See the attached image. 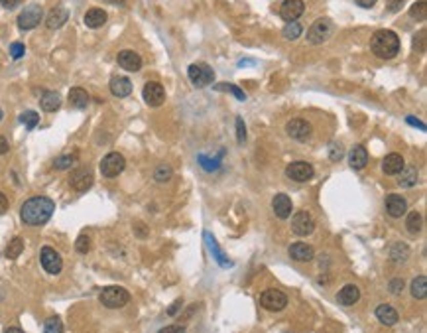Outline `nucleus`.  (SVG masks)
Masks as SVG:
<instances>
[{
    "label": "nucleus",
    "mask_w": 427,
    "mask_h": 333,
    "mask_svg": "<svg viewBox=\"0 0 427 333\" xmlns=\"http://www.w3.org/2000/svg\"><path fill=\"white\" fill-rule=\"evenodd\" d=\"M53 211H55L53 199L46 195H36V197L26 199L24 205L20 207V219L30 227H39L50 221Z\"/></svg>",
    "instance_id": "obj_1"
},
{
    "label": "nucleus",
    "mask_w": 427,
    "mask_h": 333,
    "mask_svg": "<svg viewBox=\"0 0 427 333\" xmlns=\"http://www.w3.org/2000/svg\"><path fill=\"white\" fill-rule=\"evenodd\" d=\"M370 48L380 59H392L400 51V38L392 30H378L370 38Z\"/></svg>",
    "instance_id": "obj_2"
},
{
    "label": "nucleus",
    "mask_w": 427,
    "mask_h": 333,
    "mask_svg": "<svg viewBox=\"0 0 427 333\" xmlns=\"http://www.w3.org/2000/svg\"><path fill=\"white\" fill-rule=\"evenodd\" d=\"M187 77L193 87L203 89V87H209V85L213 83L215 71H213V67L207 64H191L187 67Z\"/></svg>",
    "instance_id": "obj_3"
},
{
    "label": "nucleus",
    "mask_w": 427,
    "mask_h": 333,
    "mask_svg": "<svg viewBox=\"0 0 427 333\" xmlns=\"http://www.w3.org/2000/svg\"><path fill=\"white\" fill-rule=\"evenodd\" d=\"M333 30H335V26H333L331 18H317L313 24L309 26V30H307V41L313 44V46L323 44V41L331 38Z\"/></svg>",
    "instance_id": "obj_4"
},
{
    "label": "nucleus",
    "mask_w": 427,
    "mask_h": 333,
    "mask_svg": "<svg viewBox=\"0 0 427 333\" xmlns=\"http://www.w3.org/2000/svg\"><path fill=\"white\" fill-rule=\"evenodd\" d=\"M101 304L106 307H122L128 304V300H130V294H128V290L126 288H122V286H106V288H102L101 292Z\"/></svg>",
    "instance_id": "obj_5"
},
{
    "label": "nucleus",
    "mask_w": 427,
    "mask_h": 333,
    "mask_svg": "<svg viewBox=\"0 0 427 333\" xmlns=\"http://www.w3.org/2000/svg\"><path fill=\"white\" fill-rule=\"evenodd\" d=\"M124 168H126L124 156L118 152H111L101 160L99 170H101V174L104 178L113 179V178H116V176H120V174L124 172Z\"/></svg>",
    "instance_id": "obj_6"
},
{
    "label": "nucleus",
    "mask_w": 427,
    "mask_h": 333,
    "mask_svg": "<svg viewBox=\"0 0 427 333\" xmlns=\"http://www.w3.org/2000/svg\"><path fill=\"white\" fill-rule=\"evenodd\" d=\"M260 306L268 309V311H282L284 307L288 306V296L284 294L282 290L276 288H268L260 294Z\"/></svg>",
    "instance_id": "obj_7"
},
{
    "label": "nucleus",
    "mask_w": 427,
    "mask_h": 333,
    "mask_svg": "<svg viewBox=\"0 0 427 333\" xmlns=\"http://www.w3.org/2000/svg\"><path fill=\"white\" fill-rule=\"evenodd\" d=\"M39 262H41V266H44V270L48 272V274H59L63 268V258L61 255L55 251V248H51V246H44L41 248V255H39Z\"/></svg>",
    "instance_id": "obj_8"
},
{
    "label": "nucleus",
    "mask_w": 427,
    "mask_h": 333,
    "mask_svg": "<svg viewBox=\"0 0 427 333\" xmlns=\"http://www.w3.org/2000/svg\"><path fill=\"white\" fill-rule=\"evenodd\" d=\"M291 231L297 237H307L315 231V219L309 211H297L291 219Z\"/></svg>",
    "instance_id": "obj_9"
},
{
    "label": "nucleus",
    "mask_w": 427,
    "mask_h": 333,
    "mask_svg": "<svg viewBox=\"0 0 427 333\" xmlns=\"http://www.w3.org/2000/svg\"><path fill=\"white\" fill-rule=\"evenodd\" d=\"M93 181H95V178H93V172L89 168H75L69 176V185L79 193L87 192L93 185Z\"/></svg>",
    "instance_id": "obj_10"
},
{
    "label": "nucleus",
    "mask_w": 427,
    "mask_h": 333,
    "mask_svg": "<svg viewBox=\"0 0 427 333\" xmlns=\"http://www.w3.org/2000/svg\"><path fill=\"white\" fill-rule=\"evenodd\" d=\"M41 18H44V10H41V6H38V4H32V6H28L26 10H22V14L18 16V28L20 30H32V28H36V26L41 22Z\"/></svg>",
    "instance_id": "obj_11"
},
{
    "label": "nucleus",
    "mask_w": 427,
    "mask_h": 333,
    "mask_svg": "<svg viewBox=\"0 0 427 333\" xmlns=\"http://www.w3.org/2000/svg\"><path fill=\"white\" fill-rule=\"evenodd\" d=\"M142 97H144L146 105L160 107L165 101V89H163L162 83H158V81H148L144 85V89H142Z\"/></svg>",
    "instance_id": "obj_12"
},
{
    "label": "nucleus",
    "mask_w": 427,
    "mask_h": 333,
    "mask_svg": "<svg viewBox=\"0 0 427 333\" xmlns=\"http://www.w3.org/2000/svg\"><path fill=\"white\" fill-rule=\"evenodd\" d=\"M286 132H288L289 138L297 142H305L311 136V124L305 118H293L286 124Z\"/></svg>",
    "instance_id": "obj_13"
},
{
    "label": "nucleus",
    "mask_w": 427,
    "mask_h": 333,
    "mask_svg": "<svg viewBox=\"0 0 427 333\" xmlns=\"http://www.w3.org/2000/svg\"><path fill=\"white\" fill-rule=\"evenodd\" d=\"M286 174L293 181H309V179L313 178L315 170L307 162H291L288 166V170H286Z\"/></svg>",
    "instance_id": "obj_14"
},
{
    "label": "nucleus",
    "mask_w": 427,
    "mask_h": 333,
    "mask_svg": "<svg viewBox=\"0 0 427 333\" xmlns=\"http://www.w3.org/2000/svg\"><path fill=\"white\" fill-rule=\"evenodd\" d=\"M303 12H305L303 0H286L280 6V18L286 20V22H295Z\"/></svg>",
    "instance_id": "obj_15"
},
{
    "label": "nucleus",
    "mask_w": 427,
    "mask_h": 333,
    "mask_svg": "<svg viewBox=\"0 0 427 333\" xmlns=\"http://www.w3.org/2000/svg\"><path fill=\"white\" fill-rule=\"evenodd\" d=\"M386 211L392 219H400L408 211V201L400 193H390L386 197Z\"/></svg>",
    "instance_id": "obj_16"
},
{
    "label": "nucleus",
    "mask_w": 427,
    "mask_h": 333,
    "mask_svg": "<svg viewBox=\"0 0 427 333\" xmlns=\"http://www.w3.org/2000/svg\"><path fill=\"white\" fill-rule=\"evenodd\" d=\"M116 61L126 71H138L140 67H142V57L132 50H122L116 55Z\"/></svg>",
    "instance_id": "obj_17"
},
{
    "label": "nucleus",
    "mask_w": 427,
    "mask_h": 333,
    "mask_svg": "<svg viewBox=\"0 0 427 333\" xmlns=\"http://www.w3.org/2000/svg\"><path fill=\"white\" fill-rule=\"evenodd\" d=\"M109 89H111V93H113L114 97L124 99V97H128L132 93V81L128 77H122V75L113 77L111 83H109Z\"/></svg>",
    "instance_id": "obj_18"
},
{
    "label": "nucleus",
    "mask_w": 427,
    "mask_h": 333,
    "mask_svg": "<svg viewBox=\"0 0 427 333\" xmlns=\"http://www.w3.org/2000/svg\"><path fill=\"white\" fill-rule=\"evenodd\" d=\"M272 209H274L277 219H288L291 215L293 205H291V199H289L286 193H277L276 197L272 199Z\"/></svg>",
    "instance_id": "obj_19"
},
{
    "label": "nucleus",
    "mask_w": 427,
    "mask_h": 333,
    "mask_svg": "<svg viewBox=\"0 0 427 333\" xmlns=\"http://www.w3.org/2000/svg\"><path fill=\"white\" fill-rule=\"evenodd\" d=\"M289 256L295 260V262H309L315 256V251L311 244L307 243H293L289 246Z\"/></svg>",
    "instance_id": "obj_20"
},
{
    "label": "nucleus",
    "mask_w": 427,
    "mask_h": 333,
    "mask_svg": "<svg viewBox=\"0 0 427 333\" xmlns=\"http://www.w3.org/2000/svg\"><path fill=\"white\" fill-rule=\"evenodd\" d=\"M67 20H69V10H67V8H63V6H55V8L48 14V18H46V26H48L50 30H57V28H61Z\"/></svg>",
    "instance_id": "obj_21"
},
{
    "label": "nucleus",
    "mask_w": 427,
    "mask_h": 333,
    "mask_svg": "<svg viewBox=\"0 0 427 333\" xmlns=\"http://www.w3.org/2000/svg\"><path fill=\"white\" fill-rule=\"evenodd\" d=\"M337 300H339V304H343V306H354L360 300V290L354 284H347V286H343L339 290Z\"/></svg>",
    "instance_id": "obj_22"
},
{
    "label": "nucleus",
    "mask_w": 427,
    "mask_h": 333,
    "mask_svg": "<svg viewBox=\"0 0 427 333\" xmlns=\"http://www.w3.org/2000/svg\"><path fill=\"white\" fill-rule=\"evenodd\" d=\"M39 105L46 113H55L61 107V95L55 93V91H44L41 97H39Z\"/></svg>",
    "instance_id": "obj_23"
},
{
    "label": "nucleus",
    "mask_w": 427,
    "mask_h": 333,
    "mask_svg": "<svg viewBox=\"0 0 427 333\" xmlns=\"http://www.w3.org/2000/svg\"><path fill=\"white\" fill-rule=\"evenodd\" d=\"M403 166H405V162H403V158L400 154H388L384 158V162H382V172L386 176H396V174H400V170Z\"/></svg>",
    "instance_id": "obj_24"
},
{
    "label": "nucleus",
    "mask_w": 427,
    "mask_h": 333,
    "mask_svg": "<svg viewBox=\"0 0 427 333\" xmlns=\"http://www.w3.org/2000/svg\"><path fill=\"white\" fill-rule=\"evenodd\" d=\"M396 176H398V185L400 188H414L417 183V179H419V172H417L415 166H403L400 170V174H396Z\"/></svg>",
    "instance_id": "obj_25"
},
{
    "label": "nucleus",
    "mask_w": 427,
    "mask_h": 333,
    "mask_svg": "<svg viewBox=\"0 0 427 333\" xmlns=\"http://www.w3.org/2000/svg\"><path fill=\"white\" fill-rule=\"evenodd\" d=\"M376 318H378V321L384 323V325H396L400 316H398V311L390 306V304H380V306L376 307Z\"/></svg>",
    "instance_id": "obj_26"
},
{
    "label": "nucleus",
    "mask_w": 427,
    "mask_h": 333,
    "mask_svg": "<svg viewBox=\"0 0 427 333\" xmlns=\"http://www.w3.org/2000/svg\"><path fill=\"white\" fill-rule=\"evenodd\" d=\"M366 162H368V152H366L365 146H354L351 152H349V164L354 170H362L366 168Z\"/></svg>",
    "instance_id": "obj_27"
},
{
    "label": "nucleus",
    "mask_w": 427,
    "mask_h": 333,
    "mask_svg": "<svg viewBox=\"0 0 427 333\" xmlns=\"http://www.w3.org/2000/svg\"><path fill=\"white\" fill-rule=\"evenodd\" d=\"M205 241H207V244H209V251H211V255L215 256V260H217L223 268H230V266H232V262H230V260H228V256H225V253L219 248L217 241H215L209 233H205Z\"/></svg>",
    "instance_id": "obj_28"
},
{
    "label": "nucleus",
    "mask_w": 427,
    "mask_h": 333,
    "mask_svg": "<svg viewBox=\"0 0 427 333\" xmlns=\"http://www.w3.org/2000/svg\"><path fill=\"white\" fill-rule=\"evenodd\" d=\"M106 18H109V16H106V12H104L102 8H91V10H87V14H85V26L97 30V28L104 26Z\"/></svg>",
    "instance_id": "obj_29"
},
{
    "label": "nucleus",
    "mask_w": 427,
    "mask_h": 333,
    "mask_svg": "<svg viewBox=\"0 0 427 333\" xmlns=\"http://www.w3.org/2000/svg\"><path fill=\"white\" fill-rule=\"evenodd\" d=\"M89 93L85 89H81V87H73V89L69 91V102L75 107V109H87L89 105Z\"/></svg>",
    "instance_id": "obj_30"
},
{
    "label": "nucleus",
    "mask_w": 427,
    "mask_h": 333,
    "mask_svg": "<svg viewBox=\"0 0 427 333\" xmlns=\"http://www.w3.org/2000/svg\"><path fill=\"white\" fill-rule=\"evenodd\" d=\"M408 256H410V246L405 243L392 244V248H390V258H392L394 262H405Z\"/></svg>",
    "instance_id": "obj_31"
},
{
    "label": "nucleus",
    "mask_w": 427,
    "mask_h": 333,
    "mask_svg": "<svg viewBox=\"0 0 427 333\" xmlns=\"http://www.w3.org/2000/svg\"><path fill=\"white\" fill-rule=\"evenodd\" d=\"M421 225H423V217H421L419 211L408 213V217H405V229L410 231L412 235H417V233L421 231Z\"/></svg>",
    "instance_id": "obj_32"
},
{
    "label": "nucleus",
    "mask_w": 427,
    "mask_h": 333,
    "mask_svg": "<svg viewBox=\"0 0 427 333\" xmlns=\"http://www.w3.org/2000/svg\"><path fill=\"white\" fill-rule=\"evenodd\" d=\"M410 288H412V296L415 300H423L427 296V278L425 276H417V278H414Z\"/></svg>",
    "instance_id": "obj_33"
},
{
    "label": "nucleus",
    "mask_w": 427,
    "mask_h": 333,
    "mask_svg": "<svg viewBox=\"0 0 427 333\" xmlns=\"http://www.w3.org/2000/svg\"><path fill=\"white\" fill-rule=\"evenodd\" d=\"M22 251H24V239H20V237H14L12 241L8 243V246H6L4 255H6V258L14 260V258H18V256L22 255Z\"/></svg>",
    "instance_id": "obj_34"
},
{
    "label": "nucleus",
    "mask_w": 427,
    "mask_h": 333,
    "mask_svg": "<svg viewBox=\"0 0 427 333\" xmlns=\"http://www.w3.org/2000/svg\"><path fill=\"white\" fill-rule=\"evenodd\" d=\"M410 16L417 20V22H423L427 18V2L425 0H417L414 6L410 8Z\"/></svg>",
    "instance_id": "obj_35"
},
{
    "label": "nucleus",
    "mask_w": 427,
    "mask_h": 333,
    "mask_svg": "<svg viewBox=\"0 0 427 333\" xmlns=\"http://www.w3.org/2000/svg\"><path fill=\"white\" fill-rule=\"evenodd\" d=\"M302 32H303V26L295 20V22H288V24L284 26V38H288V39H297L300 36H302Z\"/></svg>",
    "instance_id": "obj_36"
},
{
    "label": "nucleus",
    "mask_w": 427,
    "mask_h": 333,
    "mask_svg": "<svg viewBox=\"0 0 427 333\" xmlns=\"http://www.w3.org/2000/svg\"><path fill=\"white\" fill-rule=\"evenodd\" d=\"M20 122H22L28 130H34L39 122V115L36 111H24V113L20 115Z\"/></svg>",
    "instance_id": "obj_37"
},
{
    "label": "nucleus",
    "mask_w": 427,
    "mask_h": 333,
    "mask_svg": "<svg viewBox=\"0 0 427 333\" xmlns=\"http://www.w3.org/2000/svg\"><path fill=\"white\" fill-rule=\"evenodd\" d=\"M44 333H63L61 318H57V316L48 318V320H46V325H44Z\"/></svg>",
    "instance_id": "obj_38"
},
{
    "label": "nucleus",
    "mask_w": 427,
    "mask_h": 333,
    "mask_svg": "<svg viewBox=\"0 0 427 333\" xmlns=\"http://www.w3.org/2000/svg\"><path fill=\"white\" fill-rule=\"evenodd\" d=\"M77 164V156L73 154H69V156H59V158H55V162H53V168L55 170H69V168H73Z\"/></svg>",
    "instance_id": "obj_39"
},
{
    "label": "nucleus",
    "mask_w": 427,
    "mask_h": 333,
    "mask_svg": "<svg viewBox=\"0 0 427 333\" xmlns=\"http://www.w3.org/2000/svg\"><path fill=\"white\" fill-rule=\"evenodd\" d=\"M217 91H230L239 101H246V95H244V91H240L237 85H232V83H219L217 85Z\"/></svg>",
    "instance_id": "obj_40"
},
{
    "label": "nucleus",
    "mask_w": 427,
    "mask_h": 333,
    "mask_svg": "<svg viewBox=\"0 0 427 333\" xmlns=\"http://www.w3.org/2000/svg\"><path fill=\"white\" fill-rule=\"evenodd\" d=\"M172 178V168L165 166V164H162V166L156 168V172H154V179L156 181H160V183H165L167 179Z\"/></svg>",
    "instance_id": "obj_41"
},
{
    "label": "nucleus",
    "mask_w": 427,
    "mask_h": 333,
    "mask_svg": "<svg viewBox=\"0 0 427 333\" xmlns=\"http://www.w3.org/2000/svg\"><path fill=\"white\" fill-rule=\"evenodd\" d=\"M343 156H345V148H343V144L333 142V144H331V148H329V158H331V162H339V160H343Z\"/></svg>",
    "instance_id": "obj_42"
},
{
    "label": "nucleus",
    "mask_w": 427,
    "mask_h": 333,
    "mask_svg": "<svg viewBox=\"0 0 427 333\" xmlns=\"http://www.w3.org/2000/svg\"><path fill=\"white\" fill-rule=\"evenodd\" d=\"M75 251L81 253V255H87L89 251H91V239H89L87 235H81L75 241Z\"/></svg>",
    "instance_id": "obj_43"
},
{
    "label": "nucleus",
    "mask_w": 427,
    "mask_h": 333,
    "mask_svg": "<svg viewBox=\"0 0 427 333\" xmlns=\"http://www.w3.org/2000/svg\"><path fill=\"white\" fill-rule=\"evenodd\" d=\"M244 140H246V127H244V120L237 116V142L244 144Z\"/></svg>",
    "instance_id": "obj_44"
},
{
    "label": "nucleus",
    "mask_w": 427,
    "mask_h": 333,
    "mask_svg": "<svg viewBox=\"0 0 427 333\" xmlns=\"http://www.w3.org/2000/svg\"><path fill=\"white\" fill-rule=\"evenodd\" d=\"M414 50L425 51V30H419V34L414 36Z\"/></svg>",
    "instance_id": "obj_45"
},
{
    "label": "nucleus",
    "mask_w": 427,
    "mask_h": 333,
    "mask_svg": "<svg viewBox=\"0 0 427 333\" xmlns=\"http://www.w3.org/2000/svg\"><path fill=\"white\" fill-rule=\"evenodd\" d=\"M24 53H26L24 44L14 41L12 46H10V55H12V59H20V57H24Z\"/></svg>",
    "instance_id": "obj_46"
},
{
    "label": "nucleus",
    "mask_w": 427,
    "mask_h": 333,
    "mask_svg": "<svg viewBox=\"0 0 427 333\" xmlns=\"http://www.w3.org/2000/svg\"><path fill=\"white\" fill-rule=\"evenodd\" d=\"M388 290H390V292H392L394 296L402 294V290H403V280H402V278H392V280H390V284H388Z\"/></svg>",
    "instance_id": "obj_47"
},
{
    "label": "nucleus",
    "mask_w": 427,
    "mask_h": 333,
    "mask_svg": "<svg viewBox=\"0 0 427 333\" xmlns=\"http://www.w3.org/2000/svg\"><path fill=\"white\" fill-rule=\"evenodd\" d=\"M158 333H185V325H183V323H176V325H167V327H163V329H160Z\"/></svg>",
    "instance_id": "obj_48"
},
{
    "label": "nucleus",
    "mask_w": 427,
    "mask_h": 333,
    "mask_svg": "<svg viewBox=\"0 0 427 333\" xmlns=\"http://www.w3.org/2000/svg\"><path fill=\"white\" fill-rule=\"evenodd\" d=\"M199 162H201L203 168H205L207 172H213V170L219 168V162H217V160H207L205 156H199Z\"/></svg>",
    "instance_id": "obj_49"
},
{
    "label": "nucleus",
    "mask_w": 427,
    "mask_h": 333,
    "mask_svg": "<svg viewBox=\"0 0 427 333\" xmlns=\"http://www.w3.org/2000/svg\"><path fill=\"white\" fill-rule=\"evenodd\" d=\"M403 6V0H388V10L390 12H398V10H402Z\"/></svg>",
    "instance_id": "obj_50"
},
{
    "label": "nucleus",
    "mask_w": 427,
    "mask_h": 333,
    "mask_svg": "<svg viewBox=\"0 0 427 333\" xmlns=\"http://www.w3.org/2000/svg\"><path fill=\"white\" fill-rule=\"evenodd\" d=\"M183 306V302L181 300H176L172 306L167 307V316H177V311H179V307Z\"/></svg>",
    "instance_id": "obj_51"
},
{
    "label": "nucleus",
    "mask_w": 427,
    "mask_h": 333,
    "mask_svg": "<svg viewBox=\"0 0 427 333\" xmlns=\"http://www.w3.org/2000/svg\"><path fill=\"white\" fill-rule=\"evenodd\" d=\"M8 205H10L8 203V197L0 192V215H4V213L8 211Z\"/></svg>",
    "instance_id": "obj_52"
},
{
    "label": "nucleus",
    "mask_w": 427,
    "mask_h": 333,
    "mask_svg": "<svg viewBox=\"0 0 427 333\" xmlns=\"http://www.w3.org/2000/svg\"><path fill=\"white\" fill-rule=\"evenodd\" d=\"M8 150H10V144H8V140H6V136H2V134H0V156L8 154Z\"/></svg>",
    "instance_id": "obj_53"
},
{
    "label": "nucleus",
    "mask_w": 427,
    "mask_h": 333,
    "mask_svg": "<svg viewBox=\"0 0 427 333\" xmlns=\"http://www.w3.org/2000/svg\"><path fill=\"white\" fill-rule=\"evenodd\" d=\"M405 120H408V124H412V127H417L419 130H425V124H423L419 118H415V116H408Z\"/></svg>",
    "instance_id": "obj_54"
},
{
    "label": "nucleus",
    "mask_w": 427,
    "mask_h": 333,
    "mask_svg": "<svg viewBox=\"0 0 427 333\" xmlns=\"http://www.w3.org/2000/svg\"><path fill=\"white\" fill-rule=\"evenodd\" d=\"M0 4H2L4 8H8V10H10V8H16V6L20 4V0H0Z\"/></svg>",
    "instance_id": "obj_55"
},
{
    "label": "nucleus",
    "mask_w": 427,
    "mask_h": 333,
    "mask_svg": "<svg viewBox=\"0 0 427 333\" xmlns=\"http://www.w3.org/2000/svg\"><path fill=\"white\" fill-rule=\"evenodd\" d=\"M376 2L378 0H356V4H358V6H362V8H372Z\"/></svg>",
    "instance_id": "obj_56"
},
{
    "label": "nucleus",
    "mask_w": 427,
    "mask_h": 333,
    "mask_svg": "<svg viewBox=\"0 0 427 333\" xmlns=\"http://www.w3.org/2000/svg\"><path fill=\"white\" fill-rule=\"evenodd\" d=\"M136 229H140V231H136V235H138V237H142V239L148 235V233H146V225H140V223H136Z\"/></svg>",
    "instance_id": "obj_57"
},
{
    "label": "nucleus",
    "mask_w": 427,
    "mask_h": 333,
    "mask_svg": "<svg viewBox=\"0 0 427 333\" xmlns=\"http://www.w3.org/2000/svg\"><path fill=\"white\" fill-rule=\"evenodd\" d=\"M106 4H114V6H122L126 0H104Z\"/></svg>",
    "instance_id": "obj_58"
},
{
    "label": "nucleus",
    "mask_w": 427,
    "mask_h": 333,
    "mask_svg": "<svg viewBox=\"0 0 427 333\" xmlns=\"http://www.w3.org/2000/svg\"><path fill=\"white\" fill-rule=\"evenodd\" d=\"M4 333H24V331H22L20 327H8V329H6Z\"/></svg>",
    "instance_id": "obj_59"
},
{
    "label": "nucleus",
    "mask_w": 427,
    "mask_h": 333,
    "mask_svg": "<svg viewBox=\"0 0 427 333\" xmlns=\"http://www.w3.org/2000/svg\"><path fill=\"white\" fill-rule=\"evenodd\" d=\"M2 116H4V113H2V109H0V120H2Z\"/></svg>",
    "instance_id": "obj_60"
}]
</instances>
